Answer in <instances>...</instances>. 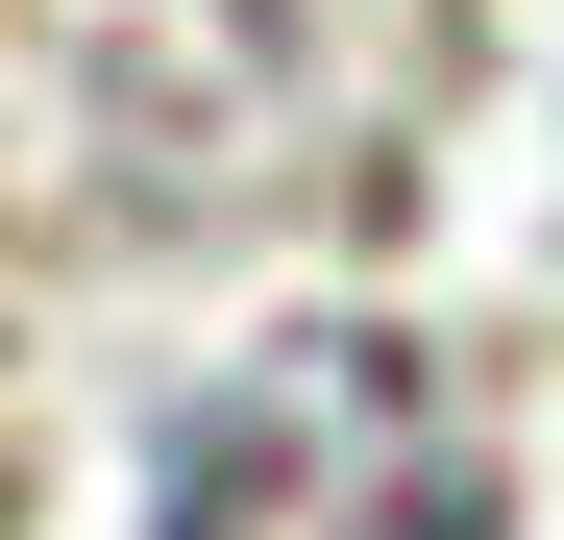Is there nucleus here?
I'll use <instances>...</instances> for the list:
<instances>
[{
  "label": "nucleus",
  "instance_id": "obj_1",
  "mask_svg": "<svg viewBox=\"0 0 564 540\" xmlns=\"http://www.w3.org/2000/svg\"><path fill=\"white\" fill-rule=\"evenodd\" d=\"M491 516H516V442L393 320L246 344V369L172 418V467H148V540H491Z\"/></svg>",
  "mask_w": 564,
  "mask_h": 540
}]
</instances>
